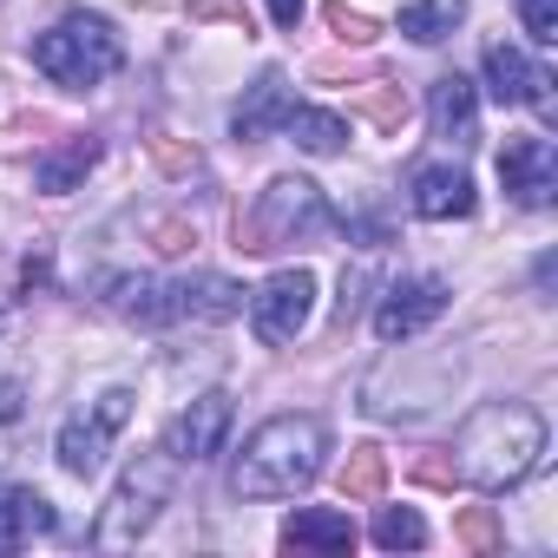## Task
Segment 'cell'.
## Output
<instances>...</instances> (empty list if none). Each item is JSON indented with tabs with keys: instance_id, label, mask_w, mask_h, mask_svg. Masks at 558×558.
Masks as SVG:
<instances>
[{
	"instance_id": "14",
	"label": "cell",
	"mask_w": 558,
	"mask_h": 558,
	"mask_svg": "<svg viewBox=\"0 0 558 558\" xmlns=\"http://www.w3.org/2000/svg\"><path fill=\"white\" fill-rule=\"evenodd\" d=\"M473 178L460 171V165H427V171H414V210L427 217V223H453V217H473Z\"/></svg>"
},
{
	"instance_id": "4",
	"label": "cell",
	"mask_w": 558,
	"mask_h": 558,
	"mask_svg": "<svg viewBox=\"0 0 558 558\" xmlns=\"http://www.w3.org/2000/svg\"><path fill=\"white\" fill-rule=\"evenodd\" d=\"M34 66L53 86H66V93H93V86H106L125 66V47H119V34L99 14H66L60 27H47L34 40Z\"/></svg>"
},
{
	"instance_id": "6",
	"label": "cell",
	"mask_w": 558,
	"mask_h": 558,
	"mask_svg": "<svg viewBox=\"0 0 558 558\" xmlns=\"http://www.w3.org/2000/svg\"><path fill=\"white\" fill-rule=\"evenodd\" d=\"M132 421V395L125 388H106L93 408H80V414H66V427H60V466L73 473V480H93L99 466H106V453H112V434Z\"/></svg>"
},
{
	"instance_id": "9",
	"label": "cell",
	"mask_w": 558,
	"mask_h": 558,
	"mask_svg": "<svg viewBox=\"0 0 558 558\" xmlns=\"http://www.w3.org/2000/svg\"><path fill=\"white\" fill-rule=\"evenodd\" d=\"M486 86H493V99L499 106H532L538 119H558V93H551V73L545 66H532L519 47H506V40H493L486 47Z\"/></svg>"
},
{
	"instance_id": "27",
	"label": "cell",
	"mask_w": 558,
	"mask_h": 558,
	"mask_svg": "<svg viewBox=\"0 0 558 558\" xmlns=\"http://www.w3.org/2000/svg\"><path fill=\"white\" fill-rule=\"evenodd\" d=\"M421 486H434V493H453L460 486V466H453V453H440V447H427V453H414V466H408Z\"/></svg>"
},
{
	"instance_id": "32",
	"label": "cell",
	"mask_w": 558,
	"mask_h": 558,
	"mask_svg": "<svg viewBox=\"0 0 558 558\" xmlns=\"http://www.w3.org/2000/svg\"><path fill=\"white\" fill-rule=\"evenodd\" d=\"M27 414V388L21 381H0V421H21Z\"/></svg>"
},
{
	"instance_id": "7",
	"label": "cell",
	"mask_w": 558,
	"mask_h": 558,
	"mask_svg": "<svg viewBox=\"0 0 558 558\" xmlns=\"http://www.w3.org/2000/svg\"><path fill=\"white\" fill-rule=\"evenodd\" d=\"M316 316V276L310 269H276L269 283L250 296V323L263 342H296Z\"/></svg>"
},
{
	"instance_id": "25",
	"label": "cell",
	"mask_w": 558,
	"mask_h": 558,
	"mask_svg": "<svg viewBox=\"0 0 558 558\" xmlns=\"http://www.w3.org/2000/svg\"><path fill=\"white\" fill-rule=\"evenodd\" d=\"M375 545H381V551H414V545H427L421 512H408V506H381V519H375Z\"/></svg>"
},
{
	"instance_id": "19",
	"label": "cell",
	"mask_w": 558,
	"mask_h": 558,
	"mask_svg": "<svg viewBox=\"0 0 558 558\" xmlns=\"http://www.w3.org/2000/svg\"><path fill=\"white\" fill-rule=\"evenodd\" d=\"M99 165V138H66L60 151H47L40 165H34V184L47 191V197H66V191H80V178Z\"/></svg>"
},
{
	"instance_id": "1",
	"label": "cell",
	"mask_w": 558,
	"mask_h": 558,
	"mask_svg": "<svg viewBox=\"0 0 558 558\" xmlns=\"http://www.w3.org/2000/svg\"><path fill=\"white\" fill-rule=\"evenodd\" d=\"M545 453V421L525 401H486L453 434V466L480 493H512Z\"/></svg>"
},
{
	"instance_id": "21",
	"label": "cell",
	"mask_w": 558,
	"mask_h": 558,
	"mask_svg": "<svg viewBox=\"0 0 558 558\" xmlns=\"http://www.w3.org/2000/svg\"><path fill=\"white\" fill-rule=\"evenodd\" d=\"M460 21H466V0H408L401 8V34L421 47H440Z\"/></svg>"
},
{
	"instance_id": "8",
	"label": "cell",
	"mask_w": 558,
	"mask_h": 558,
	"mask_svg": "<svg viewBox=\"0 0 558 558\" xmlns=\"http://www.w3.org/2000/svg\"><path fill=\"white\" fill-rule=\"evenodd\" d=\"M499 184H506V197H512V204L545 210V204L558 197V151H551V138L512 132V138L499 145Z\"/></svg>"
},
{
	"instance_id": "23",
	"label": "cell",
	"mask_w": 558,
	"mask_h": 558,
	"mask_svg": "<svg viewBox=\"0 0 558 558\" xmlns=\"http://www.w3.org/2000/svg\"><path fill=\"white\" fill-rule=\"evenodd\" d=\"M355 112H362L368 125H381L388 138H401V132H408V119H414V99H408L401 86H368V93L355 99Z\"/></svg>"
},
{
	"instance_id": "15",
	"label": "cell",
	"mask_w": 558,
	"mask_h": 558,
	"mask_svg": "<svg viewBox=\"0 0 558 558\" xmlns=\"http://www.w3.org/2000/svg\"><path fill=\"white\" fill-rule=\"evenodd\" d=\"M283 119H290V80L269 66V73L250 86V99L230 112V132H236V145H256V138H269V132H283Z\"/></svg>"
},
{
	"instance_id": "11",
	"label": "cell",
	"mask_w": 558,
	"mask_h": 558,
	"mask_svg": "<svg viewBox=\"0 0 558 558\" xmlns=\"http://www.w3.org/2000/svg\"><path fill=\"white\" fill-rule=\"evenodd\" d=\"M243 316V290L230 283V276H178V283H165V323H230Z\"/></svg>"
},
{
	"instance_id": "12",
	"label": "cell",
	"mask_w": 558,
	"mask_h": 558,
	"mask_svg": "<svg viewBox=\"0 0 558 558\" xmlns=\"http://www.w3.org/2000/svg\"><path fill=\"white\" fill-rule=\"evenodd\" d=\"M223 434H230V395H223V388H210V395H197V401L171 421V460L204 466V460H217V453H223Z\"/></svg>"
},
{
	"instance_id": "17",
	"label": "cell",
	"mask_w": 558,
	"mask_h": 558,
	"mask_svg": "<svg viewBox=\"0 0 558 558\" xmlns=\"http://www.w3.org/2000/svg\"><path fill=\"white\" fill-rule=\"evenodd\" d=\"M99 296H106V310L112 316H132V323H165V283L158 276H132V269H112V276H99Z\"/></svg>"
},
{
	"instance_id": "24",
	"label": "cell",
	"mask_w": 558,
	"mask_h": 558,
	"mask_svg": "<svg viewBox=\"0 0 558 558\" xmlns=\"http://www.w3.org/2000/svg\"><path fill=\"white\" fill-rule=\"evenodd\" d=\"M453 545H466V551H499V545H506L499 512H493V506H460V512H453Z\"/></svg>"
},
{
	"instance_id": "3",
	"label": "cell",
	"mask_w": 558,
	"mask_h": 558,
	"mask_svg": "<svg viewBox=\"0 0 558 558\" xmlns=\"http://www.w3.org/2000/svg\"><path fill=\"white\" fill-rule=\"evenodd\" d=\"M329 223H336V210H329L323 184H310V178H269L256 191V204L236 217V250L269 256V250H290V243L323 236Z\"/></svg>"
},
{
	"instance_id": "22",
	"label": "cell",
	"mask_w": 558,
	"mask_h": 558,
	"mask_svg": "<svg viewBox=\"0 0 558 558\" xmlns=\"http://www.w3.org/2000/svg\"><path fill=\"white\" fill-rule=\"evenodd\" d=\"M381 486H388V453L375 440L349 447V460H342V499H381Z\"/></svg>"
},
{
	"instance_id": "30",
	"label": "cell",
	"mask_w": 558,
	"mask_h": 558,
	"mask_svg": "<svg viewBox=\"0 0 558 558\" xmlns=\"http://www.w3.org/2000/svg\"><path fill=\"white\" fill-rule=\"evenodd\" d=\"M519 21L538 47H551L558 40V0H519Z\"/></svg>"
},
{
	"instance_id": "29",
	"label": "cell",
	"mask_w": 558,
	"mask_h": 558,
	"mask_svg": "<svg viewBox=\"0 0 558 558\" xmlns=\"http://www.w3.org/2000/svg\"><path fill=\"white\" fill-rule=\"evenodd\" d=\"M151 158H158L171 178H191V171L204 165V158H197V145H184V138H171V132H158V138H151Z\"/></svg>"
},
{
	"instance_id": "31",
	"label": "cell",
	"mask_w": 558,
	"mask_h": 558,
	"mask_svg": "<svg viewBox=\"0 0 558 558\" xmlns=\"http://www.w3.org/2000/svg\"><path fill=\"white\" fill-rule=\"evenodd\" d=\"M191 243H197V223H184V217H151V250L178 256V250H191Z\"/></svg>"
},
{
	"instance_id": "16",
	"label": "cell",
	"mask_w": 558,
	"mask_h": 558,
	"mask_svg": "<svg viewBox=\"0 0 558 558\" xmlns=\"http://www.w3.org/2000/svg\"><path fill=\"white\" fill-rule=\"evenodd\" d=\"M53 525H60L53 499H40L34 486H8V480H0V551H14V545L40 538V532H53Z\"/></svg>"
},
{
	"instance_id": "13",
	"label": "cell",
	"mask_w": 558,
	"mask_h": 558,
	"mask_svg": "<svg viewBox=\"0 0 558 558\" xmlns=\"http://www.w3.org/2000/svg\"><path fill=\"white\" fill-rule=\"evenodd\" d=\"M427 119H434V138H447V145H473L480 138V93H473V80H460V73H447V80H434V93H427Z\"/></svg>"
},
{
	"instance_id": "5",
	"label": "cell",
	"mask_w": 558,
	"mask_h": 558,
	"mask_svg": "<svg viewBox=\"0 0 558 558\" xmlns=\"http://www.w3.org/2000/svg\"><path fill=\"white\" fill-rule=\"evenodd\" d=\"M171 480H178L171 447L138 453V460L125 466V480L112 486V499H106V512H99V525H93V545H99V551H125V545H138V538L151 532L158 506L171 499Z\"/></svg>"
},
{
	"instance_id": "18",
	"label": "cell",
	"mask_w": 558,
	"mask_h": 558,
	"mask_svg": "<svg viewBox=\"0 0 558 558\" xmlns=\"http://www.w3.org/2000/svg\"><path fill=\"white\" fill-rule=\"evenodd\" d=\"M355 519L349 512H329V506H303L283 519V545H316V551H355Z\"/></svg>"
},
{
	"instance_id": "10",
	"label": "cell",
	"mask_w": 558,
	"mask_h": 558,
	"mask_svg": "<svg viewBox=\"0 0 558 558\" xmlns=\"http://www.w3.org/2000/svg\"><path fill=\"white\" fill-rule=\"evenodd\" d=\"M440 310H447V283H440V276H408V283H388V296L375 310V336L381 342H408L427 323H440Z\"/></svg>"
},
{
	"instance_id": "20",
	"label": "cell",
	"mask_w": 558,
	"mask_h": 558,
	"mask_svg": "<svg viewBox=\"0 0 558 558\" xmlns=\"http://www.w3.org/2000/svg\"><path fill=\"white\" fill-rule=\"evenodd\" d=\"M283 132H290V138H296L310 158H336V151L349 145V119H336V112H316V106H290Z\"/></svg>"
},
{
	"instance_id": "33",
	"label": "cell",
	"mask_w": 558,
	"mask_h": 558,
	"mask_svg": "<svg viewBox=\"0 0 558 558\" xmlns=\"http://www.w3.org/2000/svg\"><path fill=\"white\" fill-rule=\"evenodd\" d=\"M269 14H276V27H296L303 21V0H269Z\"/></svg>"
},
{
	"instance_id": "26",
	"label": "cell",
	"mask_w": 558,
	"mask_h": 558,
	"mask_svg": "<svg viewBox=\"0 0 558 558\" xmlns=\"http://www.w3.org/2000/svg\"><path fill=\"white\" fill-rule=\"evenodd\" d=\"M323 14H329V27H336V40H349V47H375V40H381V27H375L368 14H355V8H349V0H329V8H323Z\"/></svg>"
},
{
	"instance_id": "2",
	"label": "cell",
	"mask_w": 558,
	"mask_h": 558,
	"mask_svg": "<svg viewBox=\"0 0 558 558\" xmlns=\"http://www.w3.org/2000/svg\"><path fill=\"white\" fill-rule=\"evenodd\" d=\"M323 453H329V427L316 414H276L243 440L230 493L236 499H290V493L316 486Z\"/></svg>"
},
{
	"instance_id": "28",
	"label": "cell",
	"mask_w": 558,
	"mask_h": 558,
	"mask_svg": "<svg viewBox=\"0 0 558 558\" xmlns=\"http://www.w3.org/2000/svg\"><path fill=\"white\" fill-rule=\"evenodd\" d=\"M184 14H191V21H217V27H236V34H256V27H250V8H243V0H184Z\"/></svg>"
}]
</instances>
